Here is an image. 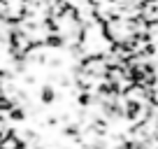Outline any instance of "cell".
I'll list each match as a JSON object with an SVG mask.
<instances>
[{
    "label": "cell",
    "mask_w": 158,
    "mask_h": 149,
    "mask_svg": "<svg viewBox=\"0 0 158 149\" xmlns=\"http://www.w3.org/2000/svg\"><path fill=\"white\" fill-rule=\"evenodd\" d=\"M0 149H21V140L14 133H2L0 135Z\"/></svg>",
    "instance_id": "6da1fadb"
},
{
    "label": "cell",
    "mask_w": 158,
    "mask_h": 149,
    "mask_svg": "<svg viewBox=\"0 0 158 149\" xmlns=\"http://www.w3.org/2000/svg\"><path fill=\"white\" fill-rule=\"evenodd\" d=\"M51 98H54V91H51V89H44V91H42V100H47V103H49Z\"/></svg>",
    "instance_id": "7a4b0ae2"
}]
</instances>
